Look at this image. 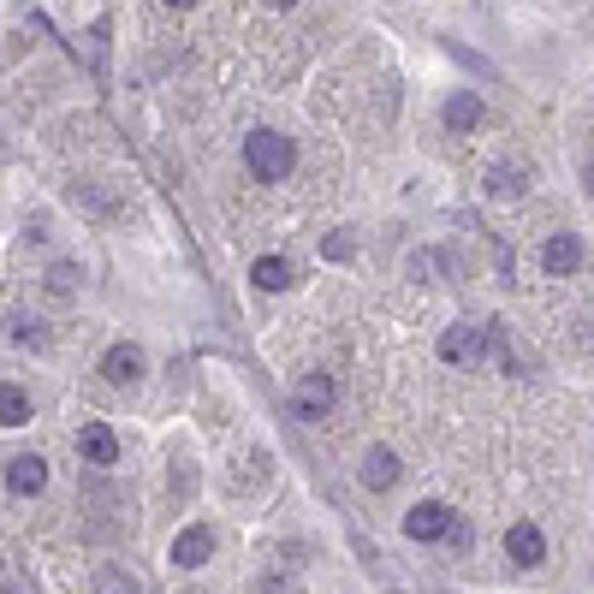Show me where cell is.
<instances>
[{"label": "cell", "instance_id": "obj_25", "mask_svg": "<svg viewBox=\"0 0 594 594\" xmlns=\"http://www.w3.org/2000/svg\"><path fill=\"white\" fill-rule=\"evenodd\" d=\"M274 7H297V0H274Z\"/></svg>", "mask_w": 594, "mask_h": 594}, {"label": "cell", "instance_id": "obj_9", "mask_svg": "<svg viewBox=\"0 0 594 594\" xmlns=\"http://www.w3.org/2000/svg\"><path fill=\"white\" fill-rule=\"evenodd\" d=\"M482 185H487V197H494V202H517L523 190H529V167H523V161H494Z\"/></svg>", "mask_w": 594, "mask_h": 594}, {"label": "cell", "instance_id": "obj_18", "mask_svg": "<svg viewBox=\"0 0 594 594\" xmlns=\"http://www.w3.org/2000/svg\"><path fill=\"white\" fill-rule=\"evenodd\" d=\"M96 594H143V583H137L131 571H119V565H101L96 571Z\"/></svg>", "mask_w": 594, "mask_h": 594}, {"label": "cell", "instance_id": "obj_11", "mask_svg": "<svg viewBox=\"0 0 594 594\" xmlns=\"http://www.w3.org/2000/svg\"><path fill=\"white\" fill-rule=\"evenodd\" d=\"M101 380H108V387H137V380H143V352H137V345H113V352L101 357Z\"/></svg>", "mask_w": 594, "mask_h": 594}, {"label": "cell", "instance_id": "obj_19", "mask_svg": "<svg viewBox=\"0 0 594 594\" xmlns=\"http://www.w3.org/2000/svg\"><path fill=\"white\" fill-rule=\"evenodd\" d=\"M78 286H83L78 261H55V268H48V291H55V297H72Z\"/></svg>", "mask_w": 594, "mask_h": 594}, {"label": "cell", "instance_id": "obj_7", "mask_svg": "<svg viewBox=\"0 0 594 594\" xmlns=\"http://www.w3.org/2000/svg\"><path fill=\"white\" fill-rule=\"evenodd\" d=\"M208 553H215V529H202V523H190V529L172 535V565H179V571L208 565Z\"/></svg>", "mask_w": 594, "mask_h": 594}, {"label": "cell", "instance_id": "obj_23", "mask_svg": "<svg viewBox=\"0 0 594 594\" xmlns=\"http://www.w3.org/2000/svg\"><path fill=\"white\" fill-rule=\"evenodd\" d=\"M167 7H197V0H167Z\"/></svg>", "mask_w": 594, "mask_h": 594}, {"label": "cell", "instance_id": "obj_16", "mask_svg": "<svg viewBox=\"0 0 594 594\" xmlns=\"http://www.w3.org/2000/svg\"><path fill=\"white\" fill-rule=\"evenodd\" d=\"M7 334L19 339L24 352H37V345H48V327H42L37 316H24V309H12V316H7Z\"/></svg>", "mask_w": 594, "mask_h": 594}, {"label": "cell", "instance_id": "obj_10", "mask_svg": "<svg viewBox=\"0 0 594 594\" xmlns=\"http://www.w3.org/2000/svg\"><path fill=\"white\" fill-rule=\"evenodd\" d=\"M78 458H83V464H96V469H108V464L119 458L113 428H108V423H83V428H78Z\"/></svg>", "mask_w": 594, "mask_h": 594}, {"label": "cell", "instance_id": "obj_8", "mask_svg": "<svg viewBox=\"0 0 594 594\" xmlns=\"http://www.w3.org/2000/svg\"><path fill=\"white\" fill-rule=\"evenodd\" d=\"M505 558L523 565V571H535L541 558H547V541H541L535 523H512V529H505Z\"/></svg>", "mask_w": 594, "mask_h": 594}, {"label": "cell", "instance_id": "obj_22", "mask_svg": "<svg viewBox=\"0 0 594 594\" xmlns=\"http://www.w3.org/2000/svg\"><path fill=\"white\" fill-rule=\"evenodd\" d=\"M0 594H37V588H30L24 576H0Z\"/></svg>", "mask_w": 594, "mask_h": 594}, {"label": "cell", "instance_id": "obj_20", "mask_svg": "<svg viewBox=\"0 0 594 594\" xmlns=\"http://www.w3.org/2000/svg\"><path fill=\"white\" fill-rule=\"evenodd\" d=\"M440 268H458V261H452L446 250H416L410 256V274L416 279H440Z\"/></svg>", "mask_w": 594, "mask_h": 594}, {"label": "cell", "instance_id": "obj_12", "mask_svg": "<svg viewBox=\"0 0 594 594\" xmlns=\"http://www.w3.org/2000/svg\"><path fill=\"white\" fill-rule=\"evenodd\" d=\"M7 487L12 494H42L48 487V458L42 452H19V458L7 464Z\"/></svg>", "mask_w": 594, "mask_h": 594}, {"label": "cell", "instance_id": "obj_24", "mask_svg": "<svg viewBox=\"0 0 594 594\" xmlns=\"http://www.w3.org/2000/svg\"><path fill=\"white\" fill-rule=\"evenodd\" d=\"M583 185H588V190H594V161H588V179H583Z\"/></svg>", "mask_w": 594, "mask_h": 594}, {"label": "cell", "instance_id": "obj_4", "mask_svg": "<svg viewBox=\"0 0 594 594\" xmlns=\"http://www.w3.org/2000/svg\"><path fill=\"white\" fill-rule=\"evenodd\" d=\"M398 476H405V464H398L393 446H369L357 464V482L369 487V494H387V487H398Z\"/></svg>", "mask_w": 594, "mask_h": 594}, {"label": "cell", "instance_id": "obj_5", "mask_svg": "<svg viewBox=\"0 0 594 594\" xmlns=\"http://www.w3.org/2000/svg\"><path fill=\"white\" fill-rule=\"evenodd\" d=\"M583 238H576V232H553L547 244H541V268H547V274H558V279H565V274H583Z\"/></svg>", "mask_w": 594, "mask_h": 594}, {"label": "cell", "instance_id": "obj_14", "mask_svg": "<svg viewBox=\"0 0 594 594\" xmlns=\"http://www.w3.org/2000/svg\"><path fill=\"white\" fill-rule=\"evenodd\" d=\"M250 279H256L261 291H286V286H291V261H286V256H256Z\"/></svg>", "mask_w": 594, "mask_h": 594}, {"label": "cell", "instance_id": "obj_15", "mask_svg": "<svg viewBox=\"0 0 594 594\" xmlns=\"http://www.w3.org/2000/svg\"><path fill=\"white\" fill-rule=\"evenodd\" d=\"M24 423H30V398H24V387L0 380V428H24Z\"/></svg>", "mask_w": 594, "mask_h": 594}, {"label": "cell", "instance_id": "obj_2", "mask_svg": "<svg viewBox=\"0 0 594 594\" xmlns=\"http://www.w3.org/2000/svg\"><path fill=\"white\" fill-rule=\"evenodd\" d=\"M487 345H494V327L487 321H452L440 334V357L458 363V369H476V363L487 357Z\"/></svg>", "mask_w": 594, "mask_h": 594}, {"label": "cell", "instance_id": "obj_17", "mask_svg": "<svg viewBox=\"0 0 594 594\" xmlns=\"http://www.w3.org/2000/svg\"><path fill=\"white\" fill-rule=\"evenodd\" d=\"M78 60H90V72H96V78H108V24H96L90 37L78 42Z\"/></svg>", "mask_w": 594, "mask_h": 594}, {"label": "cell", "instance_id": "obj_1", "mask_svg": "<svg viewBox=\"0 0 594 594\" xmlns=\"http://www.w3.org/2000/svg\"><path fill=\"white\" fill-rule=\"evenodd\" d=\"M244 167L256 172V179H291V167H297V143L286 131H250L244 137Z\"/></svg>", "mask_w": 594, "mask_h": 594}, {"label": "cell", "instance_id": "obj_6", "mask_svg": "<svg viewBox=\"0 0 594 594\" xmlns=\"http://www.w3.org/2000/svg\"><path fill=\"white\" fill-rule=\"evenodd\" d=\"M452 523H458V517H452L440 499H423L416 512H405V535L410 541H440V535H452Z\"/></svg>", "mask_w": 594, "mask_h": 594}, {"label": "cell", "instance_id": "obj_13", "mask_svg": "<svg viewBox=\"0 0 594 594\" xmlns=\"http://www.w3.org/2000/svg\"><path fill=\"white\" fill-rule=\"evenodd\" d=\"M482 113H487V108H482V96H476V90H458V96L446 101V131H476V126H482Z\"/></svg>", "mask_w": 594, "mask_h": 594}, {"label": "cell", "instance_id": "obj_3", "mask_svg": "<svg viewBox=\"0 0 594 594\" xmlns=\"http://www.w3.org/2000/svg\"><path fill=\"white\" fill-rule=\"evenodd\" d=\"M334 398H339L334 375H304L291 387V416H297V423H321V416L334 410Z\"/></svg>", "mask_w": 594, "mask_h": 594}, {"label": "cell", "instance_id": "obj_21", "mask_svg": "<svg viewBox=\"0 0 594 594\" xmlns=\"http://www.w3.org/2000/svg\"><path fill=\"white\" fill-rule=\"evenodd\" d=\"M352 250H357V238H352V232H334V238H327V256H334V261H345Z\"/></svg>", "mask_w": 594, "mask_h": 594}]
</instances>
